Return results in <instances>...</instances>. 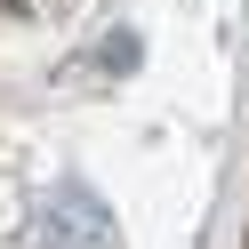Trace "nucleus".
I'll return each instance as SVG.
<instances>
[{
	"label": "nucleus",
	"instance_id": "obj_1",
	"mask_svg": "<svg viewBox=\"0 0 249 249\" xmlns=\"http://www.w3.org/2000/svg\"><path fill=\"white\" fill-rule=\"evenodd\" d=\"M40 233H56L65 249H113V233H105V217H97L89 193H56L49 209H40Z\"/></svg>",
	"mask_w": 249,
	"mask_h": 249
},
{
	"label": "nucleus",
	"instance_id": "obj_2",
	"mask_svg": "<svg viewBox=\"0 0 249 249\" xmlns=\"http://www.w3.org/2000/svg\"><path fill=\"white\" fill-rule=\"evenodd\" d=\"M8 8H33V0H8Z\"/></svg>",
	"mask_w": 249,
	"mask_h": 249
}]
</instances>
